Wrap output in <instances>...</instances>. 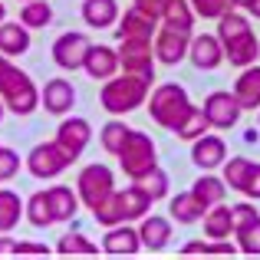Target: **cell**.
Returning a JSON list of instances; mask_svg holds the SVG:
<instances>
[{"label": "cell", "mask_w": 260, "mask_h": 260, "mask_svg": "<svg viewBox=\"0 0 260 260\" xmlns=\"http://www.w3.org/2000/svg\"><path fill=\"white\" fill-rule=\"evenodd\" d=\"M20 23L30 26V30H43V26L53 23V7L46 0H26L20 7Z\"/></svg>", "instance_id": "cell-31"}, {"label": "cell", "mask_w": 260, "mask_h": 260, "mask_svg": "<svg viewBox=\"0 0 260 260\" xmlns=\"http://www.w3.org/2000/svg\"><path fill=\"white\" fill-rule=\"evenodd\" d=\"M257 125H260V115H257Z\"/></svg>", "instance_id": "cell-51"}, {"label": "cell", "mask_w": 260, "mask_h": 260, "mask_svg": "<svg viewBox=\"0 0 260 260\" xmlns=\"http://www.w3.org/2000/svg\"><path fill=\"white\" fill-rule=\"evenodd\" d=\"M119 59L125 73H142L155 79V43L152 40H119Z\"/></svg>", "instance_id": "cell-11"}, {"label": "cell", "mask_w": 260, "mask_h": 260, "mask_svg": "<svg viewBox=\"0 0 260 260\" xmlns=\"http://www.w3.org/2000/svg\"><path fill=\"white\" fill-rule=\"evenodd\" d=\"M152 83L155 79L142 76V73H125L122 70L119 76L106 79L99 89V102L109 115H128L135 109H142L152 95Z\"/></svg>", "instance_id": "cell-1"}, {"label": "cell", "mask_w": 260, "mask_h": 260, "mask_svg": "<svg viewBox=\"0 0 260 260\" xmlns=\"http://www.w3.org/2000/svg\"><path fill=\"white\" fill-rule=\"evenodd\" d=\"M7 66H10V56H4V53H0V76H4V70Z\"/></svg>", "instance_id": "cell-47"}, {"label": "cell", "mask_w": 260, "mask_h": 260, "mask_svg": "<svg viewBox=\"0 0 260 260\" xmlns=\"http://www.w3.org/2000/svg\"><path fill=\"white\" fill-rule=\"evenodd\" d=\"M139 184L148 191V198H152V201L168 198V188H172V184H168V175H165V168H161V165H155L145 178H139Z\"/></svg>", "instance_id": "cell-37"}, {"label": "cell", "mask_w": 260, "mask_h": 260, "mask_svg": "<svg viewBox=\"0 0 260 260\" xmlns=\"http://www.w3.org/2000/svg\"><path fill=\"white\" fill-rule=\"evenodd\" d=\"M247 13H250V17H257V20H260V0H254V4L247 7Z\"/></svg>", "instance_id": "cell-46"}, {"label": "cell", "mask_w": 260, "mask_h": 260, "mask_svg": "<svg viewBox=\"0 0 260 260\" xmlns=\"http://www.w3.org/2000/svg\"><path fill=\"white\" fill-rule=\"evenodd\" d=\"M26 221H30L33 228H50V224H56V217H53V208H50V198H46V191H37V194L26 198Z\"/></svg>", "instance_id": "cell-33"}, {"label": "cell", "mask_w": 260, "mask_h": 260, "mask_svg": "<svg viewBox=\"0 0 260 260\" xmlns=\"http://www.w3.org/2000/svg\"><path fill=\"white\" fill-rule=\"evenodd\" d=\"M83 70L95 83H106V79L119 76L122 70V59H119V46H106V43H92L89 46V56H86V66Z\"/></svg>", "instance_id": "cell-14"}, {"label": "cell", "mask_w": 260, "mask_h": 260, "mask_svg": "<svg viewBox=\"0 0 260 260\" xmlns=\"http://www.w3.org/2000/svg\"><path fill=\"white\" fill-rule=\"evenodd\" d=\"M20 217H26V201L10 188H0V234H10L20 224Z\"/></svg>", "instance_id": "cell-27"}, {"label": "cell", "mask_w": 260, "mask_h": 260, "mask_svg": "<svg viewBox=\"0 0 260 260\" xmlns=\"http://www.w3.org/2000/svg\"><path fill=\"white\" fill-rule=\"evenodd\" d=\"M188 59L194 63V70L201 73H211L224 63V43L217 33H201V37H191V50H188Z\"/></svg>", "instance_id": "cell-13"}, {"label": "cell", "mask_w": 260, "mask_h": 260, "mask_svg": "<svg viewBox=\"0 0 260 260\" xmlns=\"http://www.w3.org/2000/svg\"><path fill=\"white\" fill-rule=\"evenodd\" d=\"M204 204L198 201L194 191H181V194H175L172 201H168V214H172V221L178 224H198L204 221Z\"/></svg>", "instance_id": "cell-24"}, {"label": "cell", "mask_w": 260, "mask_h": 260, "mask_svg": "<svg viewBox=\"0 0 260 260\" xmlns=\"http://www.w3.org/2000/svg\"><path fill=\"white\" fill-rule=\"evenodd\" d=\"M128 132H132V128H128L122 119H109L106 125L99 128V142H102V148H106L109 155H119V152H122V145H125V139H128Z\"/></svg>", "instance_id": "cell-35"}, {"label": "cell", "mask_w": 260, "mask_h": 260, "mask_svg": "<svg viewBox=\"0 0 260 260\" xmlns=\"http://www.w3.org/2000/svg\"><path fill=\"white\" fill-rule=\"evenodd\" d=\"M191 50V30H178V26L161 23L155 33V59L165 66H178L181 59H188Z\"/></svg>", "instance_id": "cell-10"}, {"label": "cell", "mask_w": 260, "mask_h": 260, "mask_svg": "<svg viewBox=\"0 0 260 260\" xmlns=\"http://www.w3.org/2000/svg\"><path fill=\"white\" fill-rule=\"evenodd\" d=\"M247 30H250V20L244 17V13H237L234 7L217 20V37H221V43L231 40V37H241V33H247Z\"/></svg>", "instance_id": "cell-36"}, {"label": "cell", "mask_w": 260, "mask_h": 260, "mask_svg": "<svg viewBox=\"0 0 260 260\" xmlns=\"http://www.w3.org/2000/svg\"><path fill=\"white\" fill-rule=\"evenodd\" d=\"M234 95L237 102H241L244 109H260V66H247V70H241V76H237L234 83Z\"/></svg>", "instance_id": "cell-26"}, {"label": "cell", "mask_w": 260, "mask_h": 260, "mask_svg": "<svg viewBox=\"0 0 260 260\" xmlns=\"http://www.w3.org/2000/svg\"><path fill=\"white\" fill-rule=\"evenodd\" d=\"M198 20L194 7H191V0H168L165 13H161V23L168 26H178V30H191Z\"/></svg>", "instance_id": "cell-32"}, {"label": "cell", "mask_w": 260, "mask_h": 260, "mask_svg": "<svg viewBox=\"0 0 260 260\" xmlns=\"http://www.w3.org/2000/svg\"><path fill=\"white\" fill-rule=\"evenodd\" d=\"M122 17L119 0H83V20L89 30H109Z\"/></svg>", "instance_id": "cell-21"}, {"label": "cell", "mask_w": 260, "mask_h": 260, "mask_svg": "<svg viewBox=\"0 0 260 260\" xmlns=\"http://www.w3.org/2000/svg\"><path fill=\"white\" fill-rule=\"evenodd\" d=\"M102 250L112 257H132L142 250V234L139 228H132V221L115 224V228H106V237H102Z\"/></svg>", "instance_id": "cell-17"}, {"label": "cell", "mask_w": 260, "mask_h": 260, "mask_svg": "<svg viewBox=\"0 0 260 260\" xmlns=\"http://www.w3.org/2000/svg\"><path fill=\"white\" fill-rule=\"evenodd\" d=\"M40 106H43L50 115H66L73 106H76V89H73V83L63 79V76L46 79V86L40 89Z\"/></svg>", "instance_id": "cell-16"}, {"label": "cell", "mask_w": 260, "mask_h": 260, "mask_svg": "<svg viewBox=\"0 0 260 260\" xmlns=\"http://www.w3.org/2000/svg\"><path fill=\"white\" fill-rule=\"evenodd\" d=\"M204 115H208V122H211V128H221V132H228V128H234L237 122H241V112H244V106L237 102V95H234V89H217V92H211L208 99H204Z\"/></svg>", "instance_id": "cell-9"}, {"label": "cell", "mask_w": 260, "mask_h": 260, "mask_svg": "<svg viewBox=\"0 0 260 260\" xmlns=\"http://www.w3.org/2000/svg\"><path fill=\"white\" fill-rule=\"evenodd\" d=\"M231 4H234V7H241V10H247V7L254 4V0H231Z\"/></svg>", "instance_id": "cell-48"}, {"label": "cell", "mask_w": 260, "mask_h": 260, "mask_svg": "<svg viewBox=\"0 0 260 260\" xmlns=\"http://www.w3.org/2000/svg\"><path fill=\"white\" fill-rule=\"evenodd\" d=\"M76 191H79V201L86 204L89 211L95 208V204H102L109 194L115 191V175L109 165H102V161H92V165H86L83 172L76 175Z\"/></svg>", "instance_id": "cell-5"}, {"label": "cell", "mask_w": 260, "mask_h": 260, "mask_svg": "<svg viewBox=\"0 0 260 260\" xmlns=\"http://www.w3.org/2000/svg\"><path fill=\"white\" fill-rule=\"evenodd\" d=\"M152 198L148 191L142 188L139 181H132L128 188H119V211H122V221H142V217L152 211Z\"/></svg>", "instance_id": "cell-20"}, {"label": "cell", "mask_w": 260, "mask_h": 260, "mask_svg": "<svg viewBox=\"0 0 260 260\" xmlns=\"http://www.w3.org/2000/svg\"><path fill=\"white\" fill-rule=\"evenodd\" d=\"M56 254H66V257H76V254L92 257V254H99V244L89 241L83 231H79V224L73 221V231H66V234L56 241Z\"/></svg>", "instance_id": "cell-29"}, {"label": "cell", "mask_w": 260, "mask_h": 260, "mask_svg": "<svg viewBox=\"0 0 260 260\" xmlns=\"http://www.w3.org/2000/svg\"><path fill=\"white\" fill-rule=\"evenodd\" d=\"M13 254H37V257H50V247H46V244L17 241V244H13Z\"/></svg>", "instance_id": "cell-42"}, {"label": "cell", "mask_w": 260, "mask_h": 260, "mask_svg": "<svg viewBox=\"0 0 260 260\" xmlns=\"http://www.w3.org/2000/svg\"><path fill=\"white\" fill-rule=\"evenodd\" d=\"M23 165H26V172H30L33 178H40V181H53V178H59L73 161H70V155L56 145V139H53V142H40V145H33L30 155L23 158Z\"/></svg>", "instance_id": "cell-6"}, {"label": "cell", "mask_w": 260, "mask_h": 260, "mask_svg": "<svg viewBox=\"0 0 260 260\" xmlns=\"http://www.w3.org/2000/svg\"><path fill=\"white\" fill-rule=\"evenodd\" d=\"M139 7H145V10H152V13H165V7H168V0H135Z\"/></svg>", "instance_id": "cell-44"}, {"label": "cell", "mask_w": 260, "mask_h": 260, "mask_svg": "<svg viewBox=\"0 0 260 260\" xmlns=\"http://www.w3.org/2000/svg\"><path fill=\"white\" fill-rule=\"evenodd\" d=\"M46 198H50V208H53V217L59 221H76L79 214V191L70 188V184H53V188H46Z\"/></svg>", "instance_id": "cell-22"}, {"label": "cell", "mask_w": 260, "mask_h": 260, "mask_svg": "<svg viewBox=\"0 0 260 260\" xmlns=\"http://www.w3.org/2000/svg\"><path fill=\"white\" fill-rule=\"evenodd\" d=\"M20 4H26V0H20Z\"/></svg>", "instance_id": "cell-52"}, {"label": "cell", "mask_w": 260, "mask_h": 260, "mask_svg": "<svg viewBox=\"0 0 260 260\" xmlns=\"http://www.w3.org/2000/svg\"><path fill=\"white\" fill-rule=\"evenodd\" d=\"M191 7H194V13L201 20H221L234 4L231 0H191Z\"/></svg>", "instance_id": "cell-38"}, {"label": "cell", "mask_w": 260, "mask_h": 260, "mask_svg": "<svg viewBox=\"0 0 260 260\" xmlns=\"http://www.w3.org/2000/svg\"><path fill=\"white\" fill-rule=\"evenodd\" d=\"M7 20V4H0V23Z\"/></svg>", "instance_id": "cell-50"}, {"label": "cell", "mask_w": 260, "mask_h": 260, "mask_svg": "<svg viewBox=\"0 0 260 260\" xmlns=\"http://www.w3.org/2000/svg\"><path fill=\"white\" fill-rule=\"evenodd\" d=\"M257 139H260V135H257V125H250L247 132H244V142H247V145H254Z\"/></svg>", "instance_id": "cell-45"}, {"label": "cell", "mask_w": 260, "mask_h": 260, "mask_svg": "<svg viewBox=\"0 0 260 260\" xmlns=\"http://www.w3.org/2000/svg\"><path fill=\"white\" fill-rule=\"evenodd\" d=\"M30 50V26H23L17 20H4L0 23V53L4 56H23Z\"/></svg>", "instance_id": "cell-23"}, {"label": "cell", "mask_w": 260, "mask_h": 260, "mask_svg": "<svg viewBox=\"0 0 260 260\" xmlns=\"http://www.w3.org/2000/svg\"><path fill=\"white\" fill-rule=\"evenodd\" d=\"M158 26H161L158 13H152V10H145V7L132 4L119 17V23H115V40H152V43H155Z\"/></svg>", "instance_id": "cell-7"}, {"label": "cell", "mask_w": 260, "mask_h": 260, "mask_svg": "<svg viewBox=\"0 0 260 260\" xmlns=\"http://www.w3.org/2000/svg\"><path fill=\"white\" fill-rule=\"evenodd\" d=\"M208 128H211V122H208V115H204V109L191 106V112L184 115L181 122H178L175 135H178V139H184V142H194V139H201Z\"/></svg>", "instance_id": "cell-34"}, {"label": "cell", "mask_w": 260, "mask_h": 260, "mask_svg": "<svg viewBox=\"0 0 260 260\" xmlns=\"http://www.w3.org/2000/svg\"><path fill=\"white\" fill-rule=\"evenodd\" d=\"M4 112H7V102H4V95H0V122H4Z\"/></svg>", "instance_id": "cell-49"}, {"label": "cell", "mask_w": 260, "mask_h": 260, "mask_svg": "<svg viewBox=\"0 0 260 260\" xmlns=\"http://www.w3.org/2000/svg\"><path fill=\"white\" fill-rule=\"evenodd\" d=\"M139 234H142V247L145 250H165L168 241H172V217L161 214H145L139 221Z\"/></svg>", "instance_id": "cell-19"}, {"label": "cell", "mask_w": 260, "mask_h": 260, "mask_svg": "<svg viewBox=\"0 0 260 260\" xmlns=\"http://www.w3.org/2000/svg\"><path fill=\"white\" fill-rule=\"evenodd\" d=\"M0 95H4V102H7V112H13V115H30V112H37V106H40L37 83L30 79V73H23L13 63L7 66L4 76H0Z\"/></svg>", "instance_id": "cell-3"}, {"label": "cell", "mask_w": 260, "mask_h": 260, "mask_svg": "<svg viewBox=\"0 0 260 260\" xmlns=\"http://www.w3.org/2000/svg\"><path fill=\"white\" fill-rule=\"evenodd\" d=\"M234 234V214H231L228 204H214V208L204 211V237L211 241H228Z\"/></svg>", "instance_id": "cell-25"}, {"label": "cell", "mask_w": 260, "mask_h": 260, "mask_svg": "<svg viewBox=\"0 0 260 260\" xmlns=\"http://www.w3.org/2000/svg\"><path fill=\"white\" fill-rule=\"evenodd\" d=\"M89 37L86 33H63V37H56L53 40V46H50V56H53V63L59 66V70H83L86 66V56H89Z\"/></svg>", "instance_id": "cell-8"}, {"label": "cell", "mask_w": 260, "mask_h": 260, "mask_svg": "<svg viewBox=\"0 0 260 260\" xmlns=\"http://www.w3.org/2000/svg\"><path fill=\"white\" fill-rule=\"evenodd\" d=\"M89 142H92V125H89L86 119L70 115V119L59 122V128H56V145L63 148L66 155H70V161H76L79 155L86 152Z\"/></svg>", "instance_id": "cell-12"}, {"label": "cell", "mask_w": 260, "mask_h": 260, "mask_svg": "<svg viewBox=\"0 0 260 260\" xmlns=\"http://www.w3.org/2000/svg\"><path fill=\"white\" fill-rule=\"evenodd\" d=\"M191 161H194L201 172H214V168H224L228 161V145H224L221 135L204 132L201 139L191 142Z\"/></svg>", "instance_id": "cell-15"}, {"label": "cell", "mask_w": 260, "mask_h": 260, "mask_svg": "<svg viewBox=\"0 0 260 260\" xmlns=\"http://www.w3.org/2000/svg\"><path fill=\"white\" fill-rule=\"evenodd\" d=\"M17 172H20V155L13 152V148L0 145V184L10 181V178L17 175Z\"/></svg>", "instance_id": "cell-41"}, {"label": "cell", "mask_w": 260, "mask_h": 260, "mask_svg": "<svg viewBox=\"0 0 260 260\" xmlns=\"http://www.w3.org/2000/svg\"><path fill=\"white\" fill-rule=\"evenodd\" d=\"M188 112H191L188 89L178 86V83H161V86L152 89V95H148V115H152V122L161 125V128H168V132H175L178 122H181Z\"/></svg>", "instance_id": "cell-2"}, {"label": "cell", "mask_w": 260, "mask_h": 260, "mask_svg": "<svg viewBox=\"0 0 260 260\" xmlns=\"http://www.w3.org/2000/svg\"><path fill=\"white\" fill-rule=\"evenodd\" d=\"M191 191L198 194V201H201L204 208H214V204H221L224 194H228V181L217 178V175H211V172H204L194 184H191Z\"/></svg>", "instance_id": "cell-28"}, {"label": "cell", "mask_w": 260, "mask_h": 260, "mask_svg": "<svg viewBox=\"0 0 260 260\" xmlns=\"http://www.w3.org/2000/svg\"><path fill=\"white\" fill-rule=\"evenodd\" d=\"M244 194L260 201V161L254 165V172H250V181H247V188H244Z\"/></svg>", "instance_id": "cell-43"}, {"label": "cell", "mask_w": 260, "mask_h": 260, "mask_svg": "<svg viewBox=\"0 0 260 260\" xmlns=\"http://www.w3.org/2000/svg\"><path fill=\"white\" fill-rule=\"evenodd\" d=\"M115 158H119L122 172L132 178V181H139V178H145L155 165H158V148H155L152 135H145L142 128H132L128 139H125V145H122V152L115 155Z\"/></svg>", "instance_id": "cell-4"}, {"label": "cell", "mask_w": 260, "mask_h": 260, "mask_svg": "<svg viewBox=\"0 0 260 260\" xmlns=\"http://www.w3.org/2000/svg\"><path fill=\"white\" fill-rule=\"evenodd\" d=\"M237 247L244 250V254H250V257H260V217L250 228H244V231H237Z\"/></svg>", "instance_id": "cell-39"}, {"label": "cell", "mask_w": 260, "mask_h": 260, "mask_svg": "<svg viewBox=\"0 0 260 260\" xmlns=\"http://www.w3.org/2000/svg\"><path fill=\"white\" fill-rule=\"evenodd\" d=\"M254 165L257 161H250V158H244V155H237V158H228L224 161V181H228V188L231 191H241L244 194V188H247V181H250V172H254Z\"/></svg>", "instance_id": "cell-30"}, {"label": "cell", "mask_w": 260, "mask_h": 260, "mask_svg": "<svg viewBox=\"0 0 260 260\" xmlns=\"http://www.w3.org/2000/svg\"><path fill=\"white\" fill-rule=\"evenodd\" d=\"M231 214H234V234L237 231H244V228H250V224L257 221V208L250 201H241V204H231Z\"/></svg>", "instance_id": "cell-40"}, {"label": "cell", "mask_w": 260, "mask_h": 260, "mask_svg": "<svg viewBox=\"0 0 260 260\" xmlns=\"http://www.w3.org/2000/svg\"><path fill=\"white\" fill-rule=\"evenodd\" d=\"M260 56V40L254 30L241 33V37H231L224 40V59H228L231 66H237V70H247V66H254Z\"/></svg>", "instance_id": "cell-18"}]
</instances>
